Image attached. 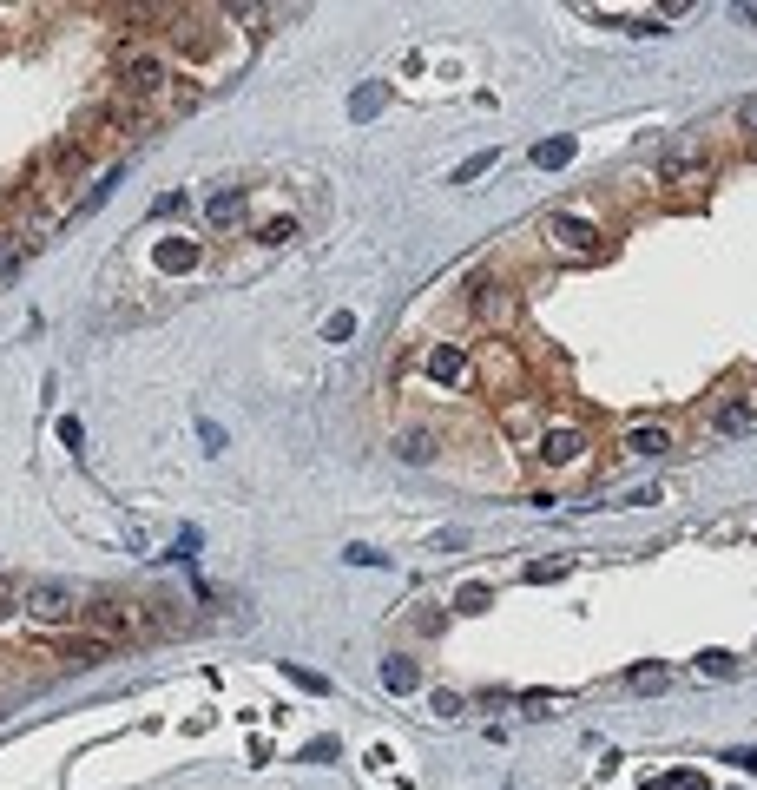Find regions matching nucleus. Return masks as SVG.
I'll return each mask as SVG.
<instances>
[{"instance_id":"f257e3e1","label":"nucleus","mask_w":757,"mask_h":790,"mask_svg":"<svg viewBox=\"0 0 757 790\" xmlns=\"http://www.w3.org/2000/svg\"><path fill=\"white\" fill-rule=\"evenodd\" d=\"M172 93V60L165 53H126L119 66V112H139V99Z\"/></svg>"},{"instance_id":"f03ea898","label":"nucleus","mask_w":757,"mask_h":790,"mask_svg":"<svg viewBox=\"0 0 757 790\" xmlns=\"http://www.w3.org/2000/svg\"><path fill=\"white\" fill-rule=\"evenodd\" d=\"M20 613H33L40 626H73L79 619V593L66 580H33L27 593H20Z\"/></svg>"},{"instance_id":"7ed1b4c3","label":"nucleus","mask_w":757,"mask_h":790,"mask_svg":"<svg viewBox=\"0 0 757 790\" xmlns=\"http://www.w3.org/2000/svg\"><path fill=\"white\" fill-rule=\"evenodd\" d=\"M474 297H468V310H474V323H488V330H514V316H521V297L501 284V277H474Z\"/></svg>"},{"instance_id":"20e7f679","label":"nucleus","mask_w":757,"mask_h":790,"mask_svg":"<svg viewBox=\"0 0 757 790\" xmlns=\"http://www.w3.org/2000/svg\"><path fill=\"white\" fill-rule=\"evenodd\" d=\"M547 237H553L567 257H600V251H606V231L586 218V211H553V218H547Z\"/></svg>"},{"instance_id":"39448f33","label":"nucleus","mask_w":757,"mask_h":790,"mask_svg":"<svg viewBox=\"0 0 757 790\" xmlns=\"http://www.w3.org/2000/svg\"><path fill=\"white\" fill-rule=\"evenodd\" d=\"M659 185H672V191H705L711 185V152H705V145H672V152H665V165H659Z\"/></svg>"},{"instance_id":"423d86ee","label":"nucleus","mask_w":757,"mask_h":790,"mask_svg":"<svg viewBox=\"0 0 757 790\" xmlns=\"http://www.w3.org/2000/svg\"><path fill=\"white\" fill-rule=\"evenodd\" d=\"M422 369L442 382V389H468V382H474V356L461 343H428L422 349Z\"/></svg>"},{"instance_id":"0eeeda50","label":"nucleus","mask_w":757,"mask_h":790,"mask_svg":"<svg viewBox=\"0 0 757 790\" xmlns=\"http://www.w3.org/2000/svg\"><path fill=\"white\" fill-rule=\"evenodd\" d=\"M580 448H586V428L580 422H560V428H540V435H534V455L547 461V468H573Z\"/></svg>"},{"instance_id":"6e6552de","label":"nucleus","mask_w":757,"mask_h":790,"mask_svg":"<svg viewBox=\"0 0 757 790\" xmlns=\"http://www.w3.org/2000/svg\"><path fill=\"white\" fill-rule=\"evenodd\" d=\"M112 659V639H99V632H73V639H60V665L66 672H93V665Z\"/></svg>"},{"instance_id":"1a4fd4ad","label":"nucleus","mask_w":757,"mask_h":790,"mask_svg":"<svg viewBox=\"0 0 757 790\" xmlns=\"http://www.w3.org/2000/svg\"><path fill=\"white\" fill-rule=\"evenodd\" d=\"M205 218L218 224V231H237V224L251 218V191L244 185H231V191H211V205H205Z\"/></svg>"},{"instance_id":"9d476101","label":"nucleus","mask_w":757,"mask_h":790,"mask_svg":"<svg viewBox=\"0 0 757 790\" xmlns=\"http://www.w3.org/2000/svg\"><path fill=\"white\" fill-rule=\"evenodd\" d=\"M626 455H639V461H659V455H672V428L665 422H639V428H626Z\"/></svg>"},{"instance_id":"9b49d317","label":"nucleus","mask_w":757,"mask_h":790,"mask_svg":"<svg viewBox=\"0 0 757 790\" xmlns=\"http://www.w3.org/2000/svg\"><path fill=\"white\" fill-rule=\"evenodd\" d=\"M501 428H507V435H527V428L540 435V409H534V395H514V402L501 409Z\"/></svg>"},{"instance_id":"f8f14e48","label":"nucleus","mask_w":757,"mask_h":790,"mask_svg":"<svg viewBox=\"0 0 757 790\" xmlns=\"http://www.w3.org/2000/svg\"><path fill=\"white\" fill-rule=\"evenodd\" d=\"M395 455L409 461V468H422V461H435V435H428V428H409V435L395 442Z\"/></svg>"},{"instance_id":"ddd939ff","label":"nucleus","mask_w":757,"mask_h":790,"mask_svg":"<svg viewBox=\"0 0 757 790\" xmlns=\"http://www.w3.org/2000/svg\"><path fill=\"white\" fill-rule=\"evenodd\" d=\"M534 165H540V172H560V165H573V139H567V132H560V139H540V145H534Z\"/></svg>"},{"instance_id":"4468645a","label":"nucleus","mask_w":757,"mask_h":790,"mask_svg":"<svg viewBox=\"0 0 757 790\" xmlns=\"http://www.w3.org/2000/svg\"><path fill=\"white\" fill-rule=\"evenodd\" d=\"M711 428H718V435H744V428H751V402H725V409H711Z\"/></svg>"},{"instance_id":"2eb2a0df","label":"nucleus","mask_w":757,"mask_h":790,"mask_svg":"<svg viewBox=\"0 0 757 790\" xmlns=\"http://www.w3.org/2000/svg\"><path fill=\"white\" fill-rule=\"evenodd\" d=\"M376 106H382V79H363L349 93V119H376Z\"/></svg>"},{"instance_id":"dca6fc26","label":"nucleus","mask_w":757,"mask_h":790,"mask_svg":"<svg viewBox=\"0 0 757 790\" xmlns=\"http://www.w3.org/2000/svg\"><path fill=\"white\" fill-rule=\"evenodd\" d=\"M382 685H389V692H415L422 672H415V659H389V665H382Z\"/></svg>"},{"instance_id":"f3484780","label":"nucleus","mask_w":757,"mask_h":790,"mask_svg":"<svg viewBox=\"0 0 757 790\" xmlns=\"http://www.w3.org/2000/svg\"><path fill=\"white\" fill-rule=\"evenodd\" d=\"M185 613H172V600H145V632H178Z\"/></svg>"},{"instance_id":"a211bd4d","label":"nucleus","mask_w":757,"mask_h":790,"mask_svg":"<svg viewBox=\"0 0 757 790\" xmlns=\"http://www.w3.org/2000/svg\"><path fill=\"white\" fill-rule=\"evenodd\" d=\"M257 244H270V251H284V244H290V237H297V218H270V224H257Z\"/></svg>"},{"instance_id":"6ab92c4d","label":"nucleus","mask_w":757,"mask_h":790,"mask_svg":"<svg viewBox=\"0 0 757 790\" xmlns=\"http://www.w3.org/2000/svg\"><path fill=\"white\" fill-rule=\"evenodd\" d=\"M488 606H494V586H481V580L455 593V613H488Z\"/></svg>"},{"instance_id":"aec40b11","label":"nucleus","mask_w":757,"mask_h":790,"mask_svg":"<svg viewBox=\"0 0 757 790\" xmlns=\"http://www.w3.org/2000/svg\"><path fill=\"white\" fill-rule=\"evenodd\" d=\"M158 264H165V270H191V264H198V244H165Z\"/></svg>"},{"instance_id":"412c9836","label":"nucleus","mask_w":757,"mask_h":790,"mask_svg":"<svg viewBox=\"0 0 757 790\" xmlns=\"http://www.w3.org/2000/svg\"><path fill=\"white\" fill-rule=\"evenodd\" d=\"M567 567H573V560H527V580H567Z\"/></svg>"},{"instance_id":"4be33fe9","label":"nucleus","mask_w":757,"mask_h":790,"mask_svg":"<svg viewBox=\"0 0 757 790\" xmlns=\"http://www.w3.org/2000/svg\"><path fill=\"white\" fill-rule=\"evenodd\" d=\"M488 165H494V152H474V158H461V165H455V185H474V178L488 172Z\"/></svg>"},{"instance_id":"5701e85b","label":"nucleus","mask_w":757,"mask_h":790,"mask_svg":"<svg viewBox=\"0 0 757 790\" xmlns=\"http://www.w3.org/2000/svg\"><path fill=\"white\" fill-rule=\"evenodd\" d=\"M349 336H356V316H349V310H336L330 323H323V343H349Z\"/></svg>"},{"instance_id":"b1692460","label":"nucleus","mask_w":757,"mask_h":790,"mask_svg":"<svg viewBox=\"0 0 757 790\" xmlns=\"http://www.w3.org/2000/svg\"><path fill=\"white\" fill-rule=\"evenodd\" d=\"M665 679H672L665 665H639V672H632V685H639V692H665Z\"/></svg>"},{"instance_id":"393cba45","label":"nucleus","mask_w":757,"mask_h":790,"mask_svg":"<svg viewBox=\"0 0 757 790\" xmlns=\"http://www.w3.org/2000/svg\"><path fill=\"white\" fill-rule=\"evenodd\" d=\"M738 126H744V145L757 152V99H744V106H738Z\"/></svg>"},{"instance_id":"a878e982","label":"nucleus","mask_w":757,"mask_h":790,"mask_svg":"<svg viewBox=\"0 0 757 790\" xmlns=\"http://www.w3.org/2000/svg\"><path fill=\"white\" fill-rule=\"evenodd\" d=\"M659 790H705V777L698 771H672V777H659Z\"/></svg>"},{"instance_id":"bb28decb","label":"nucleus","mask_w":757,"mask_h":790,"mask_svg":"<svg viewBox=\"0 0 757 790\" xmlns=\"http://www.w3.org/2000/svg\"><path fill=\"white\" fill-rule=\"evenodd\" d=\"M711 672V679H731V672H738V665H731V652H705V659H698Z\"/></svg>"},{"instance_id":"cd10ccee","label":"nucleus","mask_w":757,"mask_h":790,"mask_svg":"<svg viewBox=\"0 0 757 790\" xmlns=\"http://www.w3.org/2000/svg\"><path fill=\"white\" fill-rule=\"evenodd\" d=\"M20 257H27V244H0V277H14Z\"/></svg>"},{"instance_id":"c85d7f7f","label":"nucleus","mask_w":757,"mask_h":790,"mask_svg":"<svg viewBox=\"0 0 757 790\" xmlns=\"http://www.w3.org/2000/svg\"><path fill=\"white\" fill-rule=\"evenodd\" d=\"M343 560H349V567H376L382 553H376V547H343Z\"/></svg>"},{"instance_id":"c756f323","label":"nucleus","mask_w":757,"mask_h":790,"mask_svg":"<svg viewBox=\"0 0 757 790\" xmlns=\"http://www.w3.org/2000/svg\"><path fill=\"white\" fill-rule=\"evenodd\" d=\"M428 705H435V718H455V711H461V698H455V692H435Z\"/></svg>"},{"instance_id":"7c9ffc66","label":"nucleus","mask_w":757,"mask_h":790,"mask_svg":"<svg viewBox=\"0 0 757 790\" xmlns=\"http://www.w3.org/2000/svg\"><path fill=\"white\" fill-rule=\"evenodd\" d=\"M79 435H86V428H79V422H73V415H60V442H66V448H73V455H79Z\"/></svg>"},{"instance_id":"2f4dec72","label":"nucleus","mask_w":757,"mask_h":790,"mask_svg":"<svg viewBox=\"0 0 757 790\" xmlns=\"http://www.w3.org/2000/svg\"><path fill=\"white\" fill-rule=\"evenodd\" d=\"M652 501H665V494H659V488H632V494H626V501H619V507H652Z\"/></svg>"},{"instance_id":"473e14b6","label":"nucleus","mask_w":757,"mask_h":790,"mask_svg":"<svg viewBox=\"0 0 757 790\" xmlns=\"http://www.w3.org/2000/svg\"><path fill=\"white\" fill-rule=\"evenodd\" d=\"M14 613H20V593H14V586H0V626H7Z\"/></svg>"},{"instance_id":"72a5a7b5","label":"nucleus","mask_w":757,"mask_h":790,"mask_svg":"<svg viewBox=\"0 0 757 790\" xmlns=\"http://www.w3.org/2000/svg\"><path fill=\"white\" fill-rule=\"evenodd\" d=\"M731 764H744V771H757V751H731Z\"/></svg>"}]
</instances>
